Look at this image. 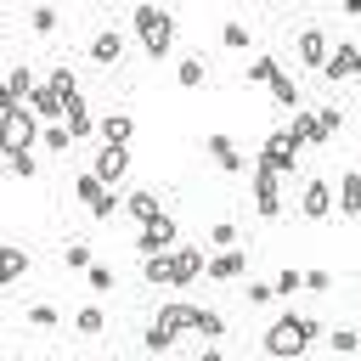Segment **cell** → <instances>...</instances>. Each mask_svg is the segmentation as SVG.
<instances>
[{
	"mask_svg": "<svg viewBox=\"0 0 361 361\" xmlns=\"http://www.w3.org/2000/svg\"><path fill=\"white\" fill-rule=\"evenodd\" d=\"M45 85H51V90H56L68 107L79 102V79H73V68H51V79H45Z\"/></svg>",
	"mask_w": 361,
	"mask_h": 361,
	"instance_id": "cell-20",
	"label": "cell"
},
{
	"mask_svg": "<svg viewBox=\"0 0 361 361\" xmlns=\"http://www.w3.org/2000/svg\"><path fill=\"white\" fill-rule=\"evenodd\" d=\"M220 39H226L231 51H243V45H254V34H248V23H226V28H220Z\"/></svg>",
	"mask_w": 361,
	"mask_h": 361,
	"instance_id": "cell-34",
	"label": "cell"
},
{
	"mask_svg": "<svg viewBox=\"0 0 361 361\" xmlns=\"http://www.w3.org/2000/svg\"><path fill=\"white\" fill-rule=\"evenodd\" d=\"M327 350H338V355H355V350H361V333L338 327V333H327Z\"/></svg>",
	"mask_w": 361,
	"mask_h": 361,
	"instance_id": "cell-33",
	"label": "cell"
},
{
	"mask_svg": "<svg viewBox=\"0 0 361 361\" xmlns=\"http://www.w3.org/2000/svg\"><path fill=\"white\" fill-rule=\"evenodd\" d=\"M288 135H293V147H305V141H316V147H322V130H316V113H293V124H288Z\"/></svg>",
	"mask_w": 361,
	"mask_h": 361,
	"instance_id": "cell-22",
	"label": "cell"
},
{
	"mask_svg": "<svg viewBox=\"0 0 361 361\" xmlns=\"http://www.w3.org/2000/svg\"><path fill=\"white\" fill-rule=\"evenodd\" d=\"M355 73H361V62H355Z\"/></svg>",
	"mask_w": 361,
	"mask_h": 361,
	"instance_id": "cell-47",
	"label": "cell"
},
{
	"mask_svg": "<svg viewBox=\"0 0 361 361\" xmlns=\"http://www.w3.org/2000/svg\"><path fill=\"white\" fill-rule=\"evenodd\" d=\"M141 276H147V282H175L169 254H147V259H141Z\"/></svg>",
	"mask_w": 361,
	"mask_h": 361,
	"instance_id": "cell-25",
	"label": "cell"
},
{
	"mask_svg": "<svg viewBox=\"0 0 361 361\" xmlns=\"http://www.w3.org/2000/svg\"><path fill=\"white\" fill-rule=\"evenodd\" d=\"M28 23H34V34H56V11H51V6H34Z\"/></svg>",
	"mask_w": 361,
	"mask_h": 361,
	"instance_id": "cell-37",
	"label": "cell"
},
{
	"mask_svg": "<svg viewBox=\"0 0 361 361\" xmlns=\"http://www.w3.org/2000/svg\"><path fill=\"white\" fill-rule=\"evenodd\" d=\"M293 288H305V271H276V293H282V299H288V293H293Z\"/></svg>",
	"mask_w": 361,
	"mask_h": 361,
	"instance_id": "cell-42",
	"label": "cell"
},
{
	"mask_svg": "<svg viewBox=\"0 0 361 361\" xmlns=\"http://www.w3.org/2000/svg\"><path fill=\"white\" fill-rule=\"evenodd\" d=\"M293 56H299L305 68H316V73H327V56H333V39H327L322 28H299V39H293Z\"/></svg>",
	"mask_w": 361,
	"mask_h": 361,
	"instance_id": "cell-4",
	"label": "cell"
},
{
	"mask_svg": "<svg viewBox=\"0 0 361 361\" xmlns=\"http://www.w3.org/2000/svg\"><path fill=\"white\" fill-rule=\"evenodd\" d=\"M322 338V322L316 316H299V310H288V316H276L271 327H265V355H276V361H293V355H305L310 344Z\"/></svg>",
	"mask_w": 361,
	"mask_h": 361,
	"instance_id": "cell-1",
	"label": "cell"
},
{
	"mask_svg": "<svg viewBox=\"0 0 361 361\" xmlns=\"http://www.w3.org/2000/svg\"><path fill=\"white\" fill-rule=\"evenodd\" d=\"M28 107H34V118H39V124H56V118H68V102H62V96L51 90V85H39Z\"/></svg>",
	"mask_w": 361,
	"mask_h": 361,
	"instance_id": "cell-12",
	"label": "cell"
},
{
	"mask_svg": "<svg viewBox=\"0 0 361 361\" xmlns=\"http://www.w3.org/2000/svg\"><path fill=\"white\" fill-rule=\"evenodd\" d=\"M338 203H344V214H355V220H361V169L338 180Z\"/></svg>",
	"mask_w": 361,
	"mask_h": 361,
	"instance_id": "cell-24",
	"label": "cell"
},
{
	"mask_svg": "<svg viewBox=\"0 0 361 361\" xmlns=\"http://www.w3.org/2000/svg\"><path fill=\"white\" fill-rule=\"evenodd\" d=\"M175 79H180L186 90H192V85H203V62H197V56H180V62H175Z\"/></svg>",
	"mask_w": 361,
	"mask_h": 361,
	"instance_id": "cell-30",
	"label": "cell"
},
{
	"mask_svg": "<svg viewBox=\"0 0 361 361\" xmlns=\"http://www.w3.org/2000/svg\"><path fill=\"white\" fill-rule=\"evenodd\" d=\"M23 322H28L34 333H45V327H56L62 316H56V305H45V299H39V305H28V310H23Z\"/></svg>",
	"mask_w": 361,
	"mask_h": 361,
	"instance_id": "cell-26",
	"label": "cell"
},
{
	"mask_svg": "<svg viewBox=\"0 0 361 361\" xmlns=\"http://www.w3.org/2000/svg\"><path fill=\"white\" fill-rule=\"evenodd\" d=\"M265 90H271V102H276V107H299V85H293L282 68H276V79H271Z\"/></svg>",
	"mask_w": 361,
	"mask_h": 361,
	"instance_id": "cell-21",
	"label": "cell"
},
{
	"mask_svg": "<svg viewBox=\"0 0 361 361\" xmlns=\"http://www.w3.org/2000/svg\"><path fill=\"white\" fill-rule=\"evenodd\" d=\"M344 11H350V17H355V23H361V0H344Z\"/></svg>",
	"mask_w": 361,
	"mask_h": 361,
	"instance_id": "cell-45",
	"label": "cell"
},
{
	"mask_svg": "<svg viewBox=\"0 0 361 361\" xmlns=\"http://www.w3.org/2000/svg\"><path fill=\"white\" fill-rule=\"evenodd\" d=\"M338 124H344V113H338V107H322V113H316V130H322V141H327Z\"/></svg>",
	"mask_w": 361,
	"mask_h": 361,
	"instance_id": "cell-38",
	"label": "cell"
},
{
	"mask_svg": "<svg viewBox=\"0 0 361 361\" xmlns=\"http://www.w3.org/2000/svg\"><path fill=\"white\" fill-rule=\"evenodd\" d=\"M355 282H361V265H355Z\"/></svg>",
	"mask_w": 361,
	"mask_h": 361,
	"instance_id": "cell-46",
	"label": "cell"
},
{
	"mask_svg": "<svg viewBox=\"0 0 361 361\" xmlns=\"http://www.w3.org/2000/svg\"><path fill=\"white\" fill-rule=\"evenodd\" d=\"M62 265H73V271H90L96 259H90V248H85V243H68V248H62Z\"/></svg>",
	"mask_w": 361,
	"mask_h": 361,
	"instance_id": "cell-36",
	"label": "cell"
},
{
	"mask_svg": "<svg viewBox=\"0 0 361 361\" xmlns=\"http://www.w3.org/2000/svg\"><path fill=\"white\" fill-rule=\"evenodd\" d=\"M254 209H259V220H276L282 214V186L265 169H254Z\"/></svg>",
	"mask_w": 361,
	"mask_h": 361,
	"instance_id": "cell-7",
	"label": "cell"
},
{
	"mask_svg": "<svg viewBox=\"0 0 361 361\" xmlns=\"http://www.w3.org/2000/svg\"><path fill=\"white\" fill-rule=\"evenodd\" d=\"M248 271V254L243 248H220L214 259H209V282H231V276H243Z\"/></svg>",
	"mask_w": 361,
	"mask_h": 361,
	"instance_id": "cell-11",
	"label": "cell"
},
{
	"mask_svg": "<svg viewBox=\"0 0 361 361\" xmlns=\"http://www.w3.org/2000/svg\"><path fill=\"white\" fill-rule=\"evenodd\" d=\"M23 271H28V248L6 243V248H0V288H11V282H17Z\"/></svg>",
	"mask_w": 361,
	"mask_h": 361,
	"instance_id": "cell-16",
	"label": "cell"
},
{
	"mask_svg": "<svg viewBox=\"0 0 361 361\" xmlns=\"http://www.w3.org/2000/svg\"><path fill=\"white\" fill-rule=\"evenodd\" d=\"M85 282H90V288H96V293H107V288H113V271H107V265H102V259H96V265H90V271H85Z\"/></svg>",
	"mask_w": 361,
	"mask_h": 361,
	"instance_id": "cell-40",
	"label": "cell"
},
{
	"mask_svg": "<svg viewBox=\"0 0 361 361\" xmlns=\"http://www.w3.org/2000/svg\"><path fill=\"white\" fill-rule=\"evenodd\" d=\"M73 192H79V203H85V209H90V203H96V197H102V192H107V180H102V175H96V169H85V175H73Z\"/></svg>",
	"mask_w": 361,
	"mask_h": 361,
	"instance_id": "cell-23",
	"label": "cell"
},
{
	"mask_svg": "<svg viewBox=\"0 0 361 361\" xmlns=\"http://www.w3.org/2000/svg\"><path fill=\"white\" fill-rule=\"evenodd\" d=\"M73 327H79V333H85V338H96V333H102V327H107V310H102V305H96V299H90V305H85V310H73Z\"/></svg>",
	"mask_w": 361,
	"mask_h": 361,
	"instance_id": "cell-18",
	"label": "cell"
},
{
	"mask_svg": "<svg viewBox=\"0 0 361 361\" xmlns=\"http://www.w3.org/2000/svg\"><path fill=\"white\" fill-rule=\"evenodd\" d=\"M96 175H102L107 186L124 180V175H130V147H102V152H96Z\"/></svg>",
	"mask_w": 361,
	"mask_h": 361,
	"instance_id": "cell-10",
	"label": "cell"
},
{
	"mask_svg": "<svg viewBox=\"0 0 361 361\" xmlns=\"http://www.w3.org/2000/svg\"><path fill=\"white\" fill-rule=\"evenodd\" d=\"M305 288H316V293H327V288H333V276H327V271H305Z\"/></svg>",
	"mask_w": 361,
	"mask_h": 361,
	"instance_id": "cell-43",
	"label": "cell"
},
{
	"mask_svg": "<svg viewBox=\"0 0 361 361\" xmlns=\"http://www.w3.org/2000/svg\"><path fill=\"white\" fill-rule=\"evenodd\" d=\"M192 333H203V338H220V333H226V316H220V310H203V305H197V327H192Z\"/></svg>",
	"mask_w": 361,
	"mask_h": 361,
	"instance_id": "cell-29",
	"label": "cell"
},
{
	"mask_svg": "<svg viewBox=\"0 0 361 361\" xmlns=\"http://www.w3.org/2000/svg\"><path fill=\"white\" fill-rule=\"evenodd\" d=\"M130 135H135V118L130 113H107L102 118V147H130Z\"/></svg>",
	"mask_w": 361,
	"mask_h": 361,
	"instance_id": "cell-13",
	"label": "cell"
},
{
	"mask_svg": "<svg viewBox=\"0 0 361 361\" xmlns=\"http://www.w3.org/2000/svg\"><path fill=\"white\" fill-rule=\"evenodd\" d=\"M248 305H271V288L265 282H248Z\"/></svg>",
	"mask_w": 361,
	"mask_h": 361,
	"instance_id": "cell-44",
	"label": "cell"
},
{
	"mask_svg": "<svg viewBox=\"0 0 361 361\" xmlns=\"http://www.w3.org/2000/svg\"><path fill=\"white\" fill-rule=\"evenodd\" d=\"M355 62H361V45L333 39V56H327V73H322V79H333V85H338V79H350V73H355Z\"/></svg>",
	"mask_w": 361,
	"mask_h": 361,
	"instance_id": "cell-9",
	"label": "cell"
},
{
	"mask_svg": "<svg viewBox=\"0 0 361 361\" xmlns=\"http://www.w3.org/2000/svg\"><path fill=\"white\" fill-rule=\"evenodd\" d=\"M169 248H180V243H175V220H169V214L147 220V226H141V237H135V254L147 259V254H169Z\"/></svg>",
	"mask_w": 361,
	"mask_h": 361,
	"instance_id": "cell-5",
	"label": "cell"
},
{
	"mask_svg": "<svg viewBox=\"0 0 361 361\" xmlns=\"http://www.w3.org/2000/svg\"><path fill=\"white\" fill-rule=\"evenodd\" d=\"M141 45H147V56H169V45H175V23L164 17V23H158V28L141 39Z\"/></svg>",
	"mask_w": 361,
	"mask_h": 361,
	"instance_id": "cell-19",
	"label": "cell"
},
{
	"mask_svg": "<svg viewBox=\"0 0 361 361\" xmlns=\"http://www.w3.org/2000/svg\"><path fill=\"white\" fill-rule=\"evenodd\" d=\"M124 214H130L135 226H147V220H158L164 209H158V197H152V192H130V197H124Z\"/></svg>",
	"mask_w": 361,
	"mask_h": 361,
	"instance_id": "cell-17",
	"label": "cell"
},
{
	"mask_svg": "<svg viewBox=\"0 0 361 361\" xmlns=\"http://www.w3.org/2000/svg\"><path fill=\"white\" fill-rule=\"evenodd\" d=\"M39 147H45V152H68V147H73V130H68V124H45Z\"/></svg>",
	"mask_w": 361,
	"mask_h": 361,
	"instance_id": "cell-27",
	"label": "cell"
},
{
	"mask_svg": "<svg viewBox=\"0 0 361 361\" xmlns=\"http://www.w3.org/2000/svg\"><path fill=\"white\" fill-rule=\"evenodd\" d=\"M169 265H175V288H192L197 276H209V259H203V248H192V243L169 248Z\"/></svg>",
	"mask_w": 361,
	"mask_h": 361,
	"instance_id": "cell-6",
	"label": "cell"
},
{
	"mask_svg": "<svg viewBox=\"0 0 361 361\" xmlns=\"http://www.w3.org/2000/svg\"><path fill=\"white\" fill-rule=\"evenodd\" d=\"M299 209H305V220H322V214L333 209V186H327V180H310L305 197H299Z\"/></svg>",
	"mask_w": 361,
	"mask_h": 361,
	"instance_id": "cell-14",
	"label": "cell"
},
{
	"mask_svg": "<svg viewBox=\"0 0 361 361\" xmlns=\"http://www.w3.org/2000/svg\"><path fill=\"white\" fill-rule=\"evenodd\" d=\"M209 237H214V248H237V226H231V220H220Z\"/></svg>",
	"mask_w": 361,
	"mask_h": 361,
	"instance_id": "cell-41",
	"label": "cell"
},
{
	"mask_svg": "<svg viewBox=\"0 0 361 361\" xmlns=\"http://www.w3.org/2000/svg\"><path fill=\"white\" fill-rule=\"evenodd\" d=\"M62 124H68V130H73V141H79V135H90V130H96V124H90V113H85V102H73V107H68V118H62Z\"/></svg>",
	"mask_w": 361,
	"mask_h": 361,
	"instance_id": "cell-32",
	"label": "cell"
},
{
	"mask_svg": "<svg viewBox=\"0 0 361 361\" xmlns=\"http://www.w3.org/2000/svg\"><path fill=\"white\" fill-rule=\"evenodd\" d=\"M6 169H11L17 180H28V175H34L39 164H34V152H6Z\"/></svg>",
	"mask_w": 361,
	"mask_h": 361,
	"instance_id": "cell-35",
	"label": "cell"
},
{
	"mask_svg": "<svg viewBox=\"0 0 361 361\" xmlns=\"http://www.w3.org/2000/svg\"><path fill=\"white\" fill-rule=\"evenodd\" d=\"M293 158H299L293 135H288V130H276V135H265V147H259L254 169H265V175H288V169H293Z\"/></svg>",
	"mask_w": 361,
	"mask_h": 361,
	"instance_id": "cell-3",
	"label": "cell"
},
{
	"mask_svg": "<svg viewBox=\"0 0 361 361\" xmlns=\"http://www.w3.org/2000/svg\"><path fill=\"white\" fill-rule=\"evenodd\" d=\"M39 135L45 130H39L34 107H0V141H6V152H28Z\"/></svg>",
	"mask_w": 361,
	"mask_h": 361,
	"instance_id": "cell-2",
	"label": "cell"
},
{
	"mask_svg": "<svg viewBox=\"0 0 361 361\" xmlns=\"http://www.w3.org/2000/svg\"><path fill=\"white\" fill-rule=\"evenodd\" d=\"M90 214H96V220H107V214H118V192L107 186V192H102V197L90 203Z\"/></svg>",
	"mask_w": 361,
	"mask_h": 361,
	"instance_id": "cell-39",
	"label": "cell"
},
{
	"mask_svg": "<svg viewBox=\"0 0 361 361\" xmlns=\"http://www.w3.org/2000/svg\"><path fill=\"white\" fill-rule=\"evenodd\" d=\"M276 79V56H254L248 62V85H271Z\"/></svg>",
	"mask_w": 361,
	"mask_h": 361,
	"instance_id": "cell-31",
	"label": "cell"
},
{
	"mask_svg": "<svg viewBox=\"0 0 361 361\" xmlns=\"http://www.w3.org/2000/svg\"><path fill=\"white\" fill-rule=\"evenodd\" d=\"M85 51H90V62H102V68H113V62L124 56V34H118V28H96Z\"/></svg>",
	"mask_w": 361,
	"mask_h": 361,
	"instance_id": "cell-8",
	"label": "cell"
},
{
	"mask_svg": "<svg viewBox=\"0 0 361 361\" xmlns=\"http://www.w3.org/2000/svg\"><path fill=\"white\" fill-rule=\"evenodd\" d=\"M158 23H164V11H158V6H135V17H130V28H135L141 39H147V34L158 28Z\"/></svg>",
	"mask_w": 361,
	"mask_h": 361,
	"instance_id": "cell-28",
	"label": "cell"
},
{
	"mask_svg": "<svg viewBox=\"0 0 361 361\" xmlns=\"http://www.w3.org/2000/svg\"><path fill=\"white\" fill-rule=\"evenodd\" d=\"M203 147H209V158H214L220 169H231V175L243 169V152H237V141H231V135H209Z\"/></svg>",
	"mask_w": 361,
	"mask_h": 361,
	"instance_id": "cell-15",
	"label": "cell"
}]
</instances>
